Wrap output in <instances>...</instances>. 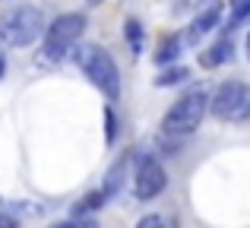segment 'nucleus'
Listing matches in <instances>:
<instances>
[{"mask_svg":"<svg viewBox=\"0 0 250 228\" xmlns=\"http://www.w3.org/2000/svg\"><path fill=\"white\" fill-rule=\"evenodd\" d=\"M76 67L89 76V83L108 102L121 99V73H117V63L108 51H102L98 44H80L76 48Z\"/></svg>","mask_w":250,"mask_h":228,"instance_id":"1","label":"nucleus"},{"mask_svg":"<svg viewBox=\"0 0 250 228\" xmlns=\"http://www.w3.org/2000/svg\"><path fill=\"white\" fill-rule=\"evenodd\" d=\"M219 19H222V3H219V0H209V3L196 13V19H193V38L212 32L215 25H219Z\"/></svg>","mask_w":250,"mask_h":228,"instance_id":"7","label":"nucleus"},{"mask_svg":"<svg viewBox=\"0 0 250 228\" xmlns=\"http://www.w3.org/2000/svg\"><path fill=\"white\" fill-rule=\"evenodd\" d=\"M174 57H181V38L177 35H168L165 41H162V48L155 51V63L159 67H165V63H171Z\"/></svg>","mask_w":250,"mask_h":228,"instance_id":"9","label":"nucleus"},{"mask_svg":"<svg viewBox=\"0 0 250 228\" xmlns=\"http://www.w3.org/2000/svg\"><path fill=\"white\" fill-rule=\"evenodd\" d=\"M247 16H250V0H231V22H241Z\"/></svg>","mask_w":250,"mask_h":228,"instance_id":"14","label":"nucleus"},{"mask_svg":"<svg viewBox=\"0 0 250 228\" xmlns=\"http://www.w3.org/2000/svg\"><path fill=\"white\" fill-rule=\"evenodd\" d=\"M85 3H92V6H95V3H104V0H85Z\"/></svg>","mask_w":250,"mask_h":228,"instance_id":"20","label":"nucleus"},{"mask_svg":"<svg viewBox=\"0 0 250 228\" xmlns=\"http://www.w3.org/2000/svg\"><path fill=\"white\" fill-rule=\"evenodd\" d=\"M51 228H98L95 219H70V222H57V225H51Z\"/></svg>","mask_w":250,"mask_h":228,"instance_id":"15","label":"nucleus"},{"mask_svg":"<svg viewBox=\"0 0 250 228\" xmlns=\"http://www.w3.org/2000/svg\"><path fill=\"white\" fill-rule=\"evenodd\" d=\"M136 228H168V222L162 216H155V212H149V216H143L140 222H136Z\"/></svg>","mask_w":250,"mask_h":228,"instance_id":"16","label":"nucleus"},{"mask_svg":"<svg viewBox=\"0 0 250 228\" xmlns=\"http://www.w3.org/2000/svg\"><path fill=\"white\" fill-rule=\"evenodd\" d=\"M247 51H250V35H247Z\"/></svg>","mask_w":250,"mask_h":228,"instance_id":"21","label":"nucleus"},{"mask_svg":"<svg viewBox=\"0 0 250 228\" xmlns=\"http://www.w3.org/2000/svg\"><path fill=\"white\" fill-rule=\"evenodd\" d=\"M209 102H212V99H209L206 86L187 89V92L168 108V114L162 117V133H165V136H190L203 124Z\"/></svg>","mask_w":250,"mask_h":228,"instance_id":"2","label":"nucleus"},{"mask_svg":"<svg viewBox=\"0 0 250 228\" xmlns=\"http://www.w3.org/2000/svg\"><path fill=\"white\" fill-rule=\"evenodd\" d=\"M6 73V61H3V57H0V76H3Z\"/></svg>","mask_w":250,"mask_h":228,"instance_id":"19","label":"nucleus"},{"mask_svg":"<svg viewBox=\"0 0 250 228\" xmlns=\"http://www.w3.org/2000/svg\"><path fill=\"white\" fill-rule=\"evenodd\" d=\"M165 184H168L165 168H162L152 155L140 159L136 174H133V193H136V200H155L162 190H165Z\"/></svg>","mask_w":250,"mask_h":228,"instance_id":"6","label":"nucleus"},{"mask_svg":"<svg viewBox=\"0 0 250 228\" xmlns=\"http://www.w3.org/2000/svg\"><path fill=\"white\" fill-rule=\"evenodd\" d=\"M85 32V16L83 13H63L48 25L44 35V57L48 61H61L67 51H73V44L83 38Z\"/></svg>","mask_w":250,"mask_h":228,"instance_id":"5","label":"nucleus"},{"mask_svg":"<svg viewBox=\"0 0 250 228\" xmlns=\"http://www.w3.org/2000/svg\"><path fill=\"white\" fill-rule=\"evenodd\" d=\"M104 200H108V193H104V190H95V193H85V197L80 200V203L73 206V216H76V219H83L85 212H92V209H98V206H104Z\"/></svg>","mask_w":250,"mask_h":228,"instance_id":"10","label":"nucleus"},{"mask_svg":"<svg viewBox=\"0 0 250 228\" xmlns=\"http://www.w3.org/2000/svg\"><path fill=\"white\" fill-rule=\"evenodd\" d=\"M124 35H127V41H130V51L140 54V51H143V22H140V19H127Z\"/></svg>","mask_w":250,"mask_h":228,"instance_id":"12","label":"nucleus"},{"mask_svg":"<svg viewBox=\"0 0 250 228\" xmlns=\"http://www.w3.org/2000/svg\"><path fill=\"white\" fill-rule=\"evenodd\" d=\"M104 127H108V143H114L117 140V121H114V111H104Z\"/></svg>","mask_w":250,"mask_h":228,"instance_id":"17","label":"nucleus"},{"mask_svg":"<svg viewBox=\"0 0 250 228\" xmlns=\"http://www.w3.org/2000/svg\"><path fill=\"white\" fill-rule=\"evenodd\" d=\"M231 51H234L231 41H228V38H222V41H215L209 51H203V54H200V63L212 70V67H219V63H225L228 57H231Z\"/></svg>","mask_w":250,"mask_h":228,"instance_id":"8","label":"nucleus"},{"mask_svg":"<svg viewBox=\"0 0 250 228\" xmlns=\"http://www.w3.org/2000/svg\"><path fill=\"white\" fill-rule=\"evenodd\" d=\"M0 228H16V219L13 216H0Z\"/></svg>","mask_w":250,"mask_h":228,"instance_id":"18","label":"nucleus"},{"mask_svg":"<svg viewBox=\"0 0 250 228\" xmlns=\"http://www.w3.org/2000/svg\"><path fill=\"white\" fill-rule=\"evenodd\" d=\"M209 111L219 121H250V86L241 80H228L215 89L212 102H209Z\"/></svg>","mask_w":250,"mask_h":228,"instance_id":"4","label":"nucleus"},{"mask_svg":"<svg viewBox=\"0 0 250 228\" xmlns=\"http://www.w3.org/2000/svg\"><path fill=\"white\" fill-rule=\"evenodd\" d=\"M44 32V13L38 6H13L0 16V41L10 48H29Z\"/></svg>","mask_w":250,"mask_h":228,"instance_id":"3","label":"nucleus"},{"mask_svg":"<svg viewBox=\"0 0 250 228\" xmlns=\"http://www.w3.org/2000/svg\"><path fill=\"white\" fill-rule=\"evenodd\" d=\"M187 76H190L187 67H168L162 76H155V86H162V89H165V86H177V83H184Z\"/></svg>","mask_w":250,"mask_h":228,"instance_id":"13","label":"nucleus"},{"mask_svg":"<svg viewBox=\"0 0 250 228\" xmlns=\"http://www.w3.org/2000/svg\"><path fill=\"white\" fill-rule=\"evenodd\" d=\"M124 168H127V159H121V162H114V165H111L108 181H104V187H102L108 197H114V193L121 190V184H124Z\"/></svg>","mask_w":250,"mask_h":228,"instance_id":"11","label":"nucleus"}]
</instances>
